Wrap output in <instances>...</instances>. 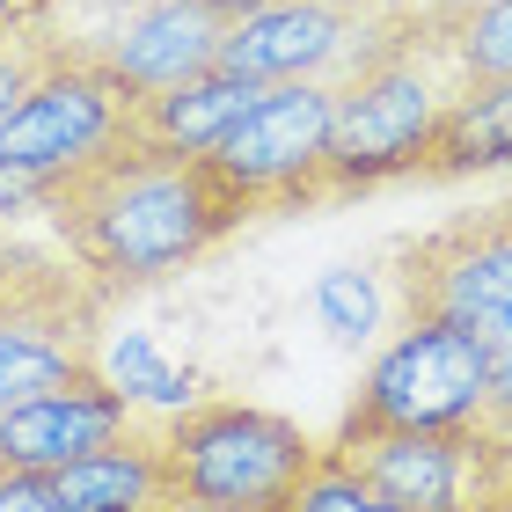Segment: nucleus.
<instances>
[{
  "mask_svg": "<svg viewBox=\"0 0 512 512\" xmlns=\"http://www.w3.org/2000/svg\"><path fill=\"white\" fill-rule=\"evenodd\" d=\"M59 249L103 300L147 293L161 278L205 264L220 242H235L256 220L205 154H169L154 139H125L103 161H88L59 198L44 205Z\"/></svg>",
  "mask_w": 512,
  "mask_h": 512,
  "instance_id": "f257e3e1",
  "label": "nucleus"
},
{
  "mask_svg": "<svg viewBox=\"0 0 512 512\" xmlns=\"http://www.w3.org/2000/svg\"><path fill=\"white\" fill-rule=\"evenodd\" d=\"M461 96V74L432 37L366 30L352 66L337 74V132H330V205L374 198L388 183H417L432 132Z\"/></svg>",
  "mask_w": 512,
  "mask_h": 512,
  "instance_id": "f03ea898",
  "label": "nucleus"
},
{
  "mask_svg": "<svg viewBox=\"0 0 512 512\" xmlns=\"http://www.w3.org/2000/svg\"><path fill=\"white\" fill-rule=\"evenodd\" d=\"M322 439L286 410L242 395H198L161 417L169 512H293Z\"/></svg>",
  "mask_w": 512,
  "mask_h": 512,
  "instance_id": "7ed1b4c3",
  "label": "nucleus"
},
{
  "mask_svg": "<svg viewBox=\"0 0 512 512\" xmlns=\"http://www.w3.org/2000/svg\"><path fill=\"white\" fill-rule=\"evenodd\" d=\"M139 132V96L110 74L96 52L59 44L44 52L37 81L0 118V213H44L59 183H74L88 161L125 147Z\"/></svg>",
  "mask_w": 512,
  "mask_h": 512,
  "instance_id": "20e7f679",
  "label": "nucleus"
},
{
  "mask_svg": "<svg viewBox=\"0 0 512 512\" xmlns=\"http://www.w3.org/2000/svg\"><path fill=\"white\" fill-rule=\"evenodd\" d=\"M491 374H498V330L483 322H447L417 315L403 322L352 388L337 432H439V425H483L491 410Z\"/></svg>",
  "mask_w": 512,
  "mask_h": 512,
  "instance_id": "39448f33",
  "label": "nucleus"
},
{
  "mask_svg": "<svg viewBox=\"0 0 512 512\" xmlns=\"http://www.w3.org/2000/svg\"><path fill=\"white\" fill-rule=\"evenodd\" d=\"M330 132H337V81H278L256 110L227 132L220 154H205L235 183L256 220L264 213H322L330 205Z\"/></svg>",
  "mask_w": 512,
  "mask_h": 512,
  "instance_id": "423d86ee",
  "label": "nucleus"
},
{
  "mask_svg": "<svg viewBox=\"0 0 512 512\" xmlns=\"http://www.w3.org/2000/svg\"><path fill=\"white\" fill-rule=\"evenodd\" d=\"M395 308H403V322L447 315V322H483V330L505 337V315H512V198L395 249Z\"/></svg>",
  "mask_w": 512,
  "mask_h": 512,
  "instance_id": "0eeeda50",
  "label": "nucleus"
},
{
  "mask_svg": "<svg viewBox=\"0 0 512 512\" xmlns=\"http://www.w3.org/2000/svg\"><path fill=\"white\" fill-rule=\"evenodd\" d=\"M330 447L410 512H476L512 461V439L491 425H439V432L381 425V432H330Z\"/></svg>",
  "mask_w": 512,
  "mask_h": 512,
  "instance_id": "6e6552de",
  "label": "nucleus"
},
{
  "mask_svg": "<svg viewBox=\"0 0 512 512\" xmlns=\"http://www.w3.org/2000/svg\"><path fill=\"white\" fill-rule=\"evenodd\" d=\"M139 425V403L103 374V366H81L74 381L30 395V403L0 410V461L8 469H37V476H59L74 469L81 454L110 447Z\"/></svg>",
  "mask_w": 512,
  "mask_h": 512,
  "instance_id": "1a4fd4ad",
  "label": "nucleus"
},
{
  "mask_svg": "<svg viewBox=\"0 0 512 512\" xmlns=\"http://www.w3.org/2000/svg\"><path fill=\"white\" fill-rule=\"evenodd\" d=\"M366 37V15L352 0H264L256 15H242L227 30V52L220 66H235L249 81H322V74H344Z\"/></svg>",
  "mask_w": 512,
  "mask_h": 512,
  "instance_id": "9d476101",
  "label": "nucleus"
},
{
  "mask_svg": "<svg viewBox=\"0 0 512 512\" xmlns=\"http://www.w3.org/2000/svg\"><path fill=\"white\" fill-rule=\"evenodd\" d=\"M103 308L110 300L81 278V286L44 293L0 322V410L74 381L81 366H103Z\"/></svg>",
  "mask_w": 512,
  "mask_h": 512,
  "instance_id": "9b49d317",
  "label": "nucleus"
},
{
  "mask_svg": "<svg viewBox=\"0 0 512 512\" xmlns=\"http://www.w3.org/2000/svg\"><path fill=\"white\" fill-rule=\"evenodd\" d=\"M227 30H235V22H227L213 0H139L118 30L96 44V59L147 103V96H161V88L220 66Z\"/></svg>",
  "mask_w": 512,
  "mask_h": 512,
  "instance_id": "f8f14e48",
  "label": "nucleus"
},
{
  "mask_svg": "<svg viewBox=\"0 0 512 512\" xmlns=\"http://www.w3.org/2000/svg\"><path fill=\"white\" fill-rule=\"evenodd\" d=\"M66 512H169V469H161V417H139L125 439L81 454L52 476Z\"/></svg>",
  "mask_w": 512,
  "mask_h": 512,
  "instance_id": "ddd939ff",
  "label": "nucleus"
},
{
  "mask_svg": "<svg viewBox=\"0 0 512 512\" xmlns=\"http://www.w3.org/2000/svg\"><path fill=\"white\" fill-rule=\"evenodd\" d=\"M256 96H264V81L235 74V66H205V74L139 103V139H154L169 154H220L227 132L256 110Z\"/></svg>",
  "mask_w": 512,
  "mask_h": 512,
  "instance_id": "4468645a",
  "label": "nucleus"
},
{
  "mask_svg": "<svg viewBox=\"0 0 512 512\" xmlns=\"http://www.w3.org/2000/svg\"><path fill=\"white\" fill-rule=\"evenodd\" d=\"M491 169H512V81L461 88L447 103L417 183H469V176H491Z\"/></svg>",
  "mask_w": 512,
  "mask_h": 512,
  "instance_id": "2eb2a0df",
  "label": "nucleus"
},
{
  "mask_svg": "<svg viewBox=\"0 0 512 512\" xmlns=\"http://www.w3.org/2000/svg\"><path fill=\"white\" fill-rule=\"evenodd\" d=\"M432 44L447 52L461 88L512 81V0H476L469 15H454L447 30H432Z\"/></svg>",
  "mask_w": 512,
  "mask_h": 512,
  "instance_id": "dca6fc26",
  "label": "nucleus"
},
{
  "mask_svg": "<svg viewBox=\"0 0 512 512\" xmlns=\"http://www.w3.org/2000/svg\"><path fill=\"white\" fill-rule=\"evenodd\" d=\"M103 374L118 381L132 403H161V410H183V403H198V381L191 374H176V366H161V352L139 330H118V337H103Z\"/></svg>",
  "mask_w": 512,
  "mask_h": 512,
  "instance_id": "f3484780",
  "label": "nucleus"
},
{
  "mask_svg": "<svg viewBox=\"0 0 512 512\" xmlns=\"http://www.w3.org/2000/svg\"><path fill=\"white\" fill-rule=\"evenodd\" d=\"M293 512H410V505H395L388 491L366 469H352L330 439H322V461L308 469V483H300V498H293Z\"/></svg>",
  "mask_w": 512,
  "mask_h": 512,
  "instance_id": "a211bd4d",
  "label": "nucleus"
},
{
  "mask_svg": "<svg viewBox=\"0 0 512 512\" xmlns=\"http://www.w3.org/2000/svg\"><path fill=\"white\" fill-rule=\"evenodd\" d=\"M66 286H81V264L66 249L52 256V249H30V242L0 235V322L15 308H30V300H44V293H66Z\"/></svg>",
  "mask_w": 512,
  "mask_h": 512,
  "instance_id": "6ab92c4d",
  "label": "nucleus"
},
{
  "mask_svg": "<svg viewBox=\"0 0 512 512\" xmlns=\"http://www.w3.org/2000/svg\"><path fill=\"white\" fill-rule=\"evenodd\" d=\"M374 278L366 271H352V264H337V271H322L315 278V315L330 322V337L337 344H366L374 337Z\"/></svg>",
  "mask_w": 512,
  "mask_h": 512,
  "instance_id": "aec40b11",
  "label": "nucleus"
},
{
  "mask_svg": "<svg viewBox=\"0 0 512 512\" xmlns=\"http://www.w3.org/2000/svg\"><path fill=\"white\" fill-rule=\"evenodd\" d=\"M476 0H381L374 15H366V30H388V37H432L447 30L454 15H469Z\"/></svg>",
  "mask_w": 512,
  "mask_h": 512,
  "instance_id": "412c9836",
  "label": "nucleus"
},
{
  "mask_svg": "<svg viewBox=\"0 0 512 512\" xmlns=\"http://www.w3.org/2000/svg\"><path fill=\"white\" fill-rule=\"evenodd\" d=\"M44 52H52V37H44V30H22V37H8V44H0V118H8V110H15V96L37 81Z\"/></svg>",
  "mask_w": 512,
  "mask_h": 512,
  "instance_id": "4be33fe9",
  "label": "nucleus"
},
{
  "mask_svg": "<svg viewBox=\"0 0 512 512\" xmlns=\"http://www.w3.org/2000/svg\"><path fill=\"white\" fill-rule=\"evenodd\" d=\"M0 512H66V505H59V491H52V476L8 469V461H0Z\"/></svg>",
  "mask_w": 512,
  "mask_h": 512,
  "instance_id": "5701e85b",
  "label": "nucleus"
},
{
  "mask_svg": "<svg viewBox=\"0 0 512 512\" xmlns=\"http://www.w3.org/2000/svg\"><path fill=\"white\" fill-rule=\"evenodd\" d=\"M44 8H52V0H0V44L22 37V30H37Z\"/></svg>",
  "mask_w": 512,
  "mask_h": 512,
  "instance_id": "b1692460",
  "label": "nucleus"
},
{
  "mask_svg": "<svg viewBox=\"0 0 512 512\" xmlns=\"http://www.w3.org/2000/svg\"><path fill=\"white\" fill-rule=\"evenodd\" d=\"M352 8H359V15H374V8H381V0H352Z\"/></svg>",
  "mask_w": 512,
  "mask_h": 512,
  "instance_id": "393cba45",
  "label": "nucleus"
}]
</instances>
